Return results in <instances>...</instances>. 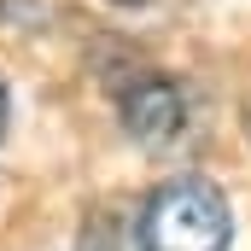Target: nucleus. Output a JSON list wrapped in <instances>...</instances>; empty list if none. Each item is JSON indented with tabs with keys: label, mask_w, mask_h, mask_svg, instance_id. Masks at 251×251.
Returning a JSON list of instances; mask_svg holds the SVG:
<instances>
[{
	"label": "nucleus",
	"mask_w": 251,
	"mask_h": 251,
	"mask_svg": "<svg viewBox=\"0 0 251 251\" xmlns=\"http://www.w3.org/2000/svg\"><path fill=\"white\" fill-rule=\"evenodd\" d=\"M6 117H12V100H6V82H0V140H6Z\"/></svg>",
	"instance_id": "nucleus-3"
},
{
	"label": "nucleus",
	"mask_w": 251,
	"mask_h": 251,
	"mask_svg": "<svg viewBox=\"0 0 251 251\" xmlns=\"http://www.w3.org/2000/svg\"><path fill=\"white\" fill-rule=\"evenodd\" d=\"M234 246V210L216 181L176 176L146 199L140 210V251H228Z\"/></svg>",
	"instance_id": "nucleus-1"
},
{
	"label": "nucleus",
	"mask_w": 251,
	"mask_h": 251,
	"mask_svg": "<svg viewBox=\"0 0 251 251\" xmlns=\"http://www.w3.org/2000/svg\"><path fill=\"white\" fill-rule=\"evenodd\" d=\"M117 111H123V128L140 146H164V140H176L181 123H187V100H181V88H176L170 76H140V82H128L123 100H117Z\"/></svg>",
	"instance_id": "nucleus-2"
}]
</instances>
